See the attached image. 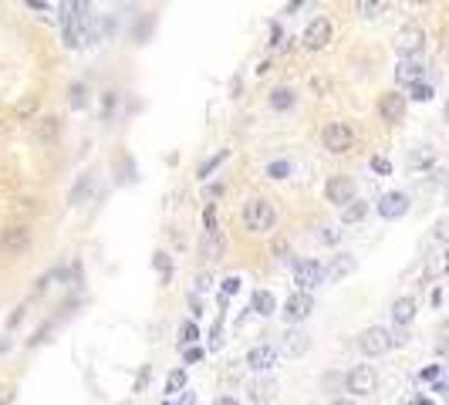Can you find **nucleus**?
I'll list each match as a JSON object with an SVG mask.
<instances>
[{"mask_svg":"<svg viewBox=\"0 0 449 405\" xmlns=\"http://www.w3.org/2000/svg\"><path fill=\"white\" fill-rule=\"evenodd\" d=\"M244 226H247L250 234H270L274 226H277V210H274V202L267 200V196H250L244 202Z\"/></svg>","mask_w":449,"mask_h":405,"instance_id":"obj_1","label":"nucleus"},{"mask_svg":"<svg viewBox=\"0 0 449 405\" xmlns=\"http://www.w3.org/2000/svg\"><path fill=\"white\" fill-rule=\"evenodd\" d=\"M392 331L388 327H382V325H372V327H365L361 334H358V351L365 355V358H382V355H388L392 351Z\"/></svg>","mask_w":449,"mask_h":405,"instance_id":"obj_2","label":"nucleus"},{"mask_svg":"<svg viewBox=\"0 0 449 405\" xmlns=\"http://www.w3.org/2000/svg\"><path fill=\"white\" fill-rule=\"evenodd\" d=\"M321 145L331 156H345V152L355 149V128L348 122H328L321 128Z\"/></svg>","mask_w":449,"mask_h":405,"instance_id":"obj_3","label":"nucleus"},{"mask_svg":"<svg viewBox=\"0 0 449 405\" xmlns=\"http://www.w3.org/2000/svg\"><path fill=\"white\" fill-rule=\"evenodd\" d=\"M392 47H395V54H399V58H419V54H422V47H426V31H422L419 24H405V28L395 31Z\"/></svg>","mask_w":449,"mask_h":405,"instance_id":"obj_4","label":"nucleus"},{"mask_svg":"<svg viewBox=\"0 0 449 405\" xmlns=\"http://www.w3.org/2000/svg\"><path fill=\"white\" fill-rule=\"evenodd\" d=\"M358 196V186L352 176H341V172H335V176H328L325 183V200L331 202V206H345V202H352Z\"/></svg>","mask_w":449,"mask_h":405,"instance_id":"obj_5","label":"nucleus"},{"mask_svg":"<svg viewBox=\"0 0 449 405\" xmlns=\"http://www.w3.org/2000/svg\"><path fill=\"white\" fill-rule=\"evenodd\" d=\"M341 382H345V392H352V395H372L378 389V375L372 365H355Z\"/></svg>","mask_w":449,"mask_h":405,"instance_id":"obj_6","label":"nucleus"},{"mask_svg":"<svg viewBox=\"0 0 449 405\" xmlns=\"http://www.w3.org/2000/svg\"><path fill=\"white\" fill-rule=\"evenodd\" d=\"M311 311H314V297H311L308 291H294V294L284 301V308H280L284 325H301V321L311 318Z\"/></svg>","mask_w":449,"mask_h":405,"instance_id":"obj_7","label":"nucleus"},{"mask_svg":"<svg viewBox=\"0 0 449 405\" xmlns=\"http://www.w3.org/2000/svg\"><path fill=\"white\" fill-rule=\"evenodd\" d=\"M331 37H335V28H331V20L328 17H314L304 34H301V44L308 47V51H321V47L331 44Z\"/></svg>","mask_w":449,"mask_h":405,"instance_id":"obj_8","label":"nucleus"},{"mask_svg":"<svg viewBox=\"0 0 449 405\" xmlns=\"http://www.w3.org/2000/svg\"><path fill=\"white\" fill-rule=\"evenodd\" d=\"M31 247V226H24V223H14V226H4V234H0V250L4 253H24V250Z\"/></svg>","mask_w":449,"mask_h":405,"instance_id":"obj_9","label":"nucleus"},{"mask_svg":"<svg viewBox=\"0 0 449 405\" xmlns=\"http://www.w3.org/2000/svg\"><path fill=\"white\" fill-rule=\"evenodd\" d=\"M294 284L297 291H314L318 284H325V267L318 264V260H297L294 264Z\"/></svg>","mask_w":449,"mask_h":405,"instance_id":"obj_10","label":"nucleus"},{"mask_svg":"<svg viewBox=\"0 0 449 405\" xmlns=\"http://www.w3.org/2000/svg\"><path fill=\"white\" fill-rule=\"evenodd\" d=\"M277 348L274 344H253L247 351V368L250 372H257V375H267L274 365H277Z\"/></svg>","mask_w":449,"mask_h":405,"instance_id":"obj_11","label":"nucleus"},{"mask_svg":"<svg viewBox=\"0 0 449 405\" xmlns=\"http://www.w3.org/2000/svg\"><path fill=\"white\" fill-rule=\"evenodd\" d=\"M378 119L385 125H399L405 119V95L399 92H385L378 98Z\"/></svg>","mask_w":449,"mask_h":405,"instance_id":"obj_12","label":"nucleus"},{"mask_svg":"<svg viewBox=\"0 0 449 405\" xmlns=\"http://www.w3.org/2000/svg\"><path fill=\"white\" fill-rule=\"evenodd\" d=\"M308 348H311V334L304 331V327H297V325L284 327V341H280V351H284L287 358H301Z\"/></svg>","mask_w":449,"mask_h":405,"instance_id":"obj_13","label":"nucleus"},{"mask_svg":"<svg viewBox=\"0 0 449 405\" xmlns=\"http://www.w3.org/2000/svg\"><path fill=\"white\" fill-rule=\"evenodd\" d=\"M223 253H227V240L220 230H203L200 236V257L206 264H220L223 260Z\"/></svg>","mask_w":449,"mask_h":405,"instance_id":"obj_14","label":"nucleus"},{"mask_svg":"<svg viewBox=\"0 0 449 405\" xmlns=\"http://www.w3.org/2000/svg\"><path fill=\"white\" fill-rule=\"evenodd\" d=\"M31 139L37 142V145H54V142L61 139V119H54V115L37 119L31 128Z\"/></svg>","mask_w":449,"mask_h":405,"instance_id":"obj_15","label":"nucleus"},{"mask_svg":"<svg viewBox=\"0 0 449 405\" xmlns=\"http://www.w3.org/2000/svg\"><path fill=\"white\" fill-rule=\"evenodd\" d=\"M409 206H412L409 196H405L402 189H395V193H385V196L378 200V213L385 219H402L405 213H409Z\"/></svg>","mask_w":449,"mask_h":405,"instance_id":"obj_16","label":"nucleus"},{"mask_svg":"<svg viewBox=\"0 0 449 405\" xmlns=\"http://www.w3.org/2000/svg\"><path fill=\"white\" fill-rule=\"evenodd\" d=\"M247 399H250L253 405L274 402V399H277V382H274V378H267V375H261V378H250Z\"/></svg>","mask_w":449,"mask_h":405,"instance_id":"obj_17","label":"nucleus"},{"mask_svg":"<svg viewBox=\"0 0 449 405\" xmlns=\"http://www.w3.org/2000/svg\"><path fill=\"white\" fill-rule=\"evenodd\" d=\"M426 78V61L422 58H402V64L395 68V81L399 85H416Z\"/></svg>","mask_w":449,"mask_h":405,"instance_id":"obj_18","label":"nucleus"},{"mask_svg":"<svg viewBox=\"0 0 449 405\" xmlns=\"http://www.w3.org/2000/svg\"><path fill=\"white\" fill-rule=\"evenodd\" d=\"M355 270H358V260H355V257H352V253H341V257H335V260L325 267V281L338 284V281H345L348 274H355Z\"/></svg>","mask_w":449,"mask_h":405,"instance_id":"obj_19","label":"nucleus"},{"mask_svg":"<svg viewBox=\"0 0 449 405\" xmlns=\"http://www.w3.org/2000/svg\"><path fill=\"white\" fill-rule=\"evenodd\" d=\"M416 297H395V304H392V321H395V327H409L412 321H416Z\"/></svg>","mask_w":449,"mask_h":405,"instance_id":"obj_20","label":"nucleus"},{"mask_svg":"<svg viewBox=\"0 0 449 405\" xmlns=\"http://www.w3.org/2000/svg\"><path fill=\"white\" fill-rule=\"evenodd\" d=\"M365 217H369V202L358 200V196L352 202H345V206H341V223H345V226H358Z\"/></svg>","mask_w":449,"mask_h":405,"instance_id":"obj_21","label":"nucleus"},{"mask_svg":"<svg viewBox=\"0 0 449 405\" xmlns=\"http://www.w3.org/2000/svg\"><path fill=\"white\" fill-rule=\"evenodd\" d=\"M250 311L261 314V318H270V314L277 311V297L270 294V291H253V301H250Z\"/></svg>","mask_w":449,"mask_h":405,"instance_id":"obj_22","label":"nucleus"},{"mask_svg":"<svg viewBox=\"0 0 449 405\" xmlns=\"http://www.w3.org/2000/svg\"><path fill=\"white\" fill-rule=\"evenodd\" d=\"M267 102H270V109L274 111H287V109H294L297 95H294V88H274Z\"/></svg>","mask_w":449,"mask_h":405,"instance_id":"obj_23","label":"nucleus"},{"mask_svg":"<svg viewBox=\"0 0 449 405\" xmlns=\"http://www.w3.org/2000/svg\"><path fill=\"white\" fill-rule=\"evenodd\" d=\"M388 7V0H355V14L372 20V17H382Z\"/></svg>","mask_w":449,"mask_h":405,"instance_id":"obj_24","label":"nucleus"},{"mask_svg":"<svg viewBox=\"0 0 449 405\" xmlns=\"http://www.w3.org/2000/svg\"><path fill=\"white\" fill-rule=\"evenodd\" d=\"M227 159H230V149H220L217 156H213V159H206V162H203L200 169H196V176H200L203 183H206V179H210V176H213V172H217L220 166L227 162Z\"/></svg>","mask_w":449,"mask_h":405,"instance_id":"obj_25","label":"nucleus"},{"mask_svg":"<svg viewBox=\"0 0 449 405\" xmlns=\"http://www.w3.org/2000/svg\"><path fill=\"white\" fill-rule=\"evenodd\" d=\"M186 389V368H172L169 375H166V395H179V392Z\"/></svg>","mask_w":449,"mask_h":405,"instance_id":"obj_26","label":"nucleus"},{"mask_svg":"<svg viewBox=\"0 0 449 405\" xmlns=\"http://www.w3.org/2000/svg\"><path fill=\"white\" fill-rule=\"evenodd\" d=\"M409 98H412V102H433L436 88L429 81H416V85H409Z\"/></svg>","mask_w":449,"mask_h":405,"instance_id":"obj_27","label":"nucleus"},{"mask_svg":"<svg viewBox=\"0 0 449 405\" xmlns=\"http://www.w3.org/2000/svg\"><path fill=\"white\" fill-rule=\"evenodd\" d=\"M200 341V327H196V321H183L179 325V344L183 348H189V344Z\"/></svg>","mask_w":449,"mask_h":405,"instance_id":"obj_28","label":"nucleus"},{"mask_svg":"<svg viewBox=\"0 0 449 405\" xmlns=\"http://www.w3.org/2000/svg\"><path fill=\"white\" fill-rule=\"evenodd\" d=\"M267 179H287L291 176V162L287 159H274V162H267Z\"/></svg>","mask_w":449,"mask_h":405,"instance_id":"obj_29","label":"nucleus"},{"mask_svg":"<svg viewBox=\"0 0 449 405\" xmlns=\"http://www.w3.org/2000/svg\"><path fill=\"white\" fill-rule=\"evenodd\" d=\"M85 85H81V81H75V85H71V88H68V102H71V109H85V102H88V98H85Z\"/></svg>","mask_w":449,"mask_h":405,"instance_id":"obj_30","label":"nucleus"},{"mask_svg":"<svg viewBox=\"0 0 449 405\" xmlns=\"http://www.w3.org/2000/svg\"><path fill=\"white\" fill-rule=\"evenodd\" d=\"M81 44V28L75 20H64V47H78Z\"/></svg>","mask_w":449,"mask_h":405,"instance_id":"obj_31","label":"nucleus"},{"mask_svg":"<svg viewBox=\"0 0 449 405\" xmlns=\"http://www.w3.org/2000/svg\"><path fill=\"white\" fill-rule=\"evenodd\" d=\"M152 264H155V270H159V277H162V281H169V274H172L169 253H162V250H159V253L152 257Z\"/></svg>","mask_w":449,"mask_h":405,"instance_id":"obj_32","label":"nucleus"},{"mask_svg":"<svg viewBox=\"0 0 449 405\" xmlns=\"http://www.w3.org/2000/svg\"><path fill=\"white\" fill-rule=\"evenodd\" d=\"M203 230H220L217 226V202H206V206H203Z\"/></svg>","mask_w":449,"mask_h":405,"instance_id":"obj_33","label":"nucleus"},{"mask_svg":"<svg viewBox=\"0 0 449 405\" xmlns=\"http://www.w3.org/2000/svg\"><path fill=\"white\" fill-rule=\"evenodd\" d=\"M237 291H240V277H237V274H230V277H223V281H220V294L233 297Z\"/></svg>","mask_w":449,"mask_h":405,"instance_id":"obj_34","label":"nucleus"},{"mask_svg":"<svg viewBox=\"0 0 449 405\" xmlns=\"http://www.w3.org/2000/svg\"><path fill=\"white\" fill-rule=\"evenodd\" d=\"M372 172L375 176H392V162L385 156H372Z\"/></svg>","mask_w":449,"mask_h":405,"instance_id":"obj_35","label":"nucleus"},{"mask_svg":"<svg viewBox=\"0 0 449 405\" xmlns=\"http://www.w3.org/2000/svg\"><path fill=\"white\" fill-rule=\"evenodd\" d=\"M206 358V351H203L200 344H189L186 351H183V361H186V365H196V361H203Z\"/></svg>","mask_w":449,"mask_h":405,"instance_id":"obj_36","label":"nucleus"},{"mask_svg":"<svg viewBox=\"0 0 449 405\" xmlns=\"http://www.w3.org/2000/svg\"><path fill=\"white\" fill-rule=\"evenodd\" d=\"M439 372H443V365L436 361V365H429V368H422V372H419V382H433V378H439Z\"/></svg>","mask_w":449,"mask_h":405,"instance_id":"obj_37","label":"nucleus"},{"mask_svg":"<svg viewBox=\"0 0 449 405\" xmlns=\"http://www.w3.org/2000/svg\"><path fill=\"white\" fill-rule=\"evenodd\" d=\"M68 7H75V17H78V20H85V14H88V0H71Z\"/></svg>","mask_w":449,"mask_h":405,"instance_id":"obj_38","label":"nucleus"},{"mask_svg":"<svg viewBox=\"0 0 449 405\" xmlns=\"http://www.w3.org/2000/svg\"><path fill=\"white\" fill-rule=\"evenodd\" d=\"M20 321H24V308H14V314L7 318V331H11V327H17Z\"/></svg>","mask_w":449,"mask_h":405,"instance_id":"obj_39","label":"nucleus"},{"mask_svg":"<svg viewBox=\"0 0 449 405\" xmlns=\"http://www.w3.org/2000/svg\"><path fill=\"white\" fill-rule=\"evenodd\" d=\"M210 274H200V277H196V294H203V291H210Z\"/></svg>","mask_w":449,"mask_h":405,"instance_id":"obj_40","label":"nucleus"},{"mask_svg":"<svg viewBox=\"0 0 449 405\" xmlns=\"http://www.w3.org/2000/svg\"><path fill=\"white\" fill-rule=\"evenodd\" d=\"M280 37H284V31H280V24H274V28H270V41H267V44L277 47V44H280Z\"/></svg>","mask_w":449,"mask_h":405,"instance_id":"obj_41","label":"nucleus"},{"mask_svg":"<svg viewBox=\"0 0 449 405\" xmlns=\"http://www.w3.org/2000/svg\"><path fill=\"white\" fill-rule=\"evenodd\" d=\"M28 7H31V11H41V14H47V11H51L44 0H28Z\"/></svg>","mask_w":449,"mask_h":405,"instance_id":"obj_42","label":"nucleus"},{"mask_svg":"<svg viewBox=\"0 0 449 405\" xmlns=\"http://www.w3.org/2000/svg\"><path fill=\"white\" fill-rule=\"evenodd\" d=\"M433 395H446V382L443 378H433Z\"/></svg>","mask_w":449,"mask_h":405,"instance_id":"obj_43","label":"nucleus"},{"mask_svg":"<svg viewBox=\"0 0 449 405\" xmlns=\"http://www.w3.org/2000/svg\"><path fill=\"white\" fill-rule=\"evenodd\" d=\"M213 405H240V402H237L233 395H220V399H217V402H213Z\"/></svg>","mask_w":449,"mask_h":405,"instance_id":"obj_44","label":"nucleus"},{"mask_svg":"<svg viewBox=\"0 0 449 405\" xmlns=\"http://www.w3.org/2000/svg\"><path fill=\"white\" fill-rule=\"evenodd\" d=\"M47 284H51V277H37V287H34V294H41V291H47Z\"/></svg>","mask_w":449,"mask_h":405,"instance_id":"obj_45","label":"nucleus"},{"mask_svg":"<svg viewBox=\"0 0 449 405\" xmlns=\"http://www.w3.org/2000/svg\"><path fill=\"white\" fill-rule=\"evenodd\" d=\"M301 4H304V0H291V4L284 7V14H294V11H301Z\"/></svg>","mask_w":449,"mask_h":405,"instance_id":"obj_46","label":"nucleus"},{"mask_svg":"<svg viewBox=\"0 0 449 405\" xmlns=\"http://www.w3.org/2000/svg\"><path fill=\"white\" fill-rule=\"evenodd\" d=\"M179 405H196V395H193V392H186V389H183V402H179Z\"/></svg>","mask_w":449,"mask_h":405,"instance_id":"obj_47","label":"nucleus"},{"mask_svg":"<svg viewBox=\"0 0 449 405\" xmlns=\"http://www.w3.org/2000/svg\"><path fill=\"white\" fill-rule=\"evenodd\" d=\"M405 4H412V7H426V4H433V0H405Z\"/></svg>","mask_w":449,"mask_h":405,"instance_id":"obj_48","label":"nucleus"},{"mask_svg":"<svg viewBox=\"0 0 449 405\" xmlns=\"http://www.w3.org/2000/svg\"><path fill=\"white\" fill-rule=\"evenodd\" d=\"M416 405H436V402H433V399H422V395H419V399H416Z\"/></svg>","mask_w":449,"mask_h":405,"instance_id":"obj_49","label":"nucleus"},{"mask_svg":"<svg viewBox=\"0 0 449 405\" xmlns=\"http://www.w3.org/2000/svg\"><path fill=\"white\" fill-rule=\"evenodd\" d=\"M331 405H355V402H352V399H335Z\"/></svg>","mask_w":449,"mask_h":405,"instance_id":"obj_50","label":"nucleus"},{"mask_svg":"<svg viewBox=\"0 0 449 405\" xmlns=\"http://www.w3.org/2000/svg\"><path fill=\"white\" fill-rule=\"evenodd\" d=\"M162 405H172V402H169V399H166V402H162Z\"/></svg>","mask_w":449,"mask_h":405,"instance_id":"obj_51","label":"nucleus"}]
</instances>
